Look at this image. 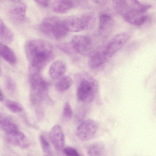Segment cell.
I'll use <instances>...</instances> for the list:
<instances>
[{
	"label": "cell",
	"instance_id": "cell-7",
	"mask_svg": "<svg viewBox=\"0 0 156 156\" xmlns=\"http://www.w3.org/2000/svg\"><path fill=\"white\" fill-rule=\"evenodd\" d=\"M73 49L81 55H87L90 53L92 43L90 38L85 35L74 36L71 42Z\"/></svg>",
	"mask_w": 156,
	"mask_h": 156
},
{
	"label": "cell",
	"instance_id": "cell-10",
	"mask_svg": "<svg viewBox=\"0 0 156 156\" xmlns=\"http://www.w3.org/2000/svg\"><path fill=\"white\" fill-rule=\"evenodd\" d=\"M5 139L9 144L25 149L30 145V141L27 136L19 131L11 134H6Z\"/></svg>",
	"mask_w": 156,
	"mask_h": 156
},
{
	"label": "cell",
	"instance_id": "cell-26",
	"mask_svg": "<svg viewBox=\"0 0 156 156\" xmlns=\"http://www.w3.org/2000/svg\"><path fill=\"white\" fill-rule=\"evenodd\" d=\"M5 87L7 91L10 94L14 93L16 88L14 80L11 77H7L5 80Z\"/></svg>",
	"mask_w": 156,
	"mask_h": 156
},
{
	"label": "cell",
	"instance_id": "cell-13",
	"mask_svg": "<svg viewBox=\"0 0 156 156\" xmlns=\"http://www.w3.org/2000/svg\"><path fill=\"white\" fill-rule=\"evenodd\" d=\"M114 24V21L110 15L102 14L100 17L99 31L102 35H108L111 32Z\"/></svg>",
	"mask_w": 156,
	"mask_h": 156
},
{
	"label": "cell",
	"instance_id": "cell-31",
	"mask_svg": "<svg viewBox=\"0 0 156 156\" xmlns=\"http://www.w3.org/2000/svg\"><path fill=\"white\" fill-rule=\"evenodd\" d=\"M12 1H15V2H17L19 0H10Z\"/></svg>",
	"mask_w": 156,
	"mask_h": 156
},
{
	"label": "cell",
	"instance_id": "cell-28",
	"mask_svg": "<svg viewBox=\"0 0 156 156\" xmlns=\"http://www.w3.org/2000/svg\"><path fill=\"white\" fill-rule=\"evenodd\" d=\"M64 153L67 155L69 156H79L80 154L76 150L71 147H67L63 148Z\"/></svg>",
	"mask_w": 156,
	"mask_h": 156
},
{
	"label": "cell",
	"instance_id": "cell-3",
	"mask_svg": "<svg viewBox=\"0 0 156 156\" xmlns=\"http://www.w3.org/2000/svg\"><path fill=\"white\" fill-rule=\"evenodd\" d=\"M39 28L44 35L57 39L64 37L68 31L64 26L63 21L55 16L45 18L40 25Z\"/></svg>",
	"mask_w": 156,
	"mask_h": 156
},
{
	"label": "cell",
	"instance_id": "cell-4",
	"mask_svg": "<svg viewBox=\"0 0 156 156\" xmlns=\"http://www.w3.org/2000/svg\"><path fill=\"white\" fill-rule=\"evenodd\" d=\"M30 86L33 93V98L44 99L47 95L48 85L47 82L38 73L31 74L30 79Z\"/></svg>",
	"mask_w": 156,
	"mask_h": 156
},
{
	"label": "cell",
	"instance_id": "cell-30",
	"mask_svg": "<svg viewBox=\"0 0 156 156\" xmlns=\"http://www.w3.org/2000/svg\"><path fill=\"white\" fill-rule=\"evenodd\" d=\"M4 95L3 94V93L2 92V91L1 90H0V100L1 101H2L4 99Z\"/></svg>",
	"mask_w": 156,
	"mask_h": 156
},
{
	"label": "cell",
	"instance_id": "cell-9",
	"mask_svg": "<svg viewBox=\"0 0 156 156\" xmlns=\"http://www.w3.org/2000/svg\"><path fill=\"white\" fill-rule=\"evenodd\" d=\"M90 54L88 64L90 67L92 69L101 66L107 62L110 58L107 55L105 48L97 49Z\"/></svg>",
	"mask_w": 156,
	"mask_h": 156
},
{
	"label": "cell",
	"instance_id": "cell-29",
	"mask_svg": "<svg viewBox=\"0 0 156 156\" xmlns=\"http://www.w3.org/2000/svg\"><path fill=\"white\" fill-rule=\"evenodd\" d=\"M38 5L43 7H47L49 5V0H34Z\"/></svg>",
	"mask_w": 156,
	"mask_h": 156
},
{
	"label": "cell",
	"instance_id": "cell-23",
	"mask_svg": "<svg viewBox=\"0 0 156 156\" xmlns=\"http://www.w3.org/2000/svg\"><path fill=\"white\" fill-rule=\"evenodd\" d=\"M5 105L10 111L13 113L20 112L23 109V106L20 103L11 100H7Z\"/></svg>",
	"mask_w": 156,
	"mask_h": 156
},
{
	"label": "cell",
	"instance_id": "cell-20",
	"mask_svg": "<svg viewBox=\"0 0 156 156\" xmlns=\"http://www.w3.org/2000/svg\"><path fill=\"white\" fill-rule=\"evenodd\" d=\"M73 83V80L68 76H62L56 83L55 89L59 92H65L69 89Z\"/></svg>",
	"mask_w": 156,
	"mask_h": 156
},
{
	"label": "cell",
	"instance_id": "cell-17",
	"mask_svg": "<svg viewBox=\"0 0 156 156\" xmlns=\"http://www.w3.org/2000/svg\"><path fill=\"white\" fill-rule=\"evenodd\" d=\"M74 2L67 0H56L53 3V11L58 13H64L70 10L74 6Z\"/></svg>",
	"mask_w": 156,
	"mask_h": 156
},
{
	"label": "cell",
	"instance_id": "cell-24",
	"mask_svg": "<svg viewBox=\"0 0 156 156\" xmlns=\"http://www.w3.org/2000/svg\"><path fill=\"white\" fill-rule=\"evenodd\" d=\"M40 144L44 152L48 154H51V151L50 144L45 137L41 135L39 137Z\"/></svg>",
	"mask_w": 156,
	"mask_h": 156
},
{
	"label": "cell",
	"instance_id": "cell-15",
	"mask_svg": "<svg viewBox=\"0 0 156 156\" xmlns=\"http://www.w3.org/2000/svg\"><path fill=\"white\" fill-rule=\"evenodd\" d=\"M27 8L23 3H20L16 5L10 11V13L12 19L17 22L24 21L26 17Z\"/></svg>",
	"mask_w": 156,
	"mask_h": 156
},
{
	"label": "cell",
	"instance_id": "cell-1",
	"mask_svg": "<svg viewBox=\"0 0 156 156\" xmlns=\"http://www.w3.org/2000/svg\"><path fill=\"white\" fill-rule=\"evenodd\" d=\"M25 50L29 62L28 70L32 74L38 73L46 64L52 55L53 47L48 41L36 39L28 41Z\"/></svg>",
	"mask_w": 156,
	"mask_h": 156
},
{
	"label": "cell",
	"instance_id": "cell-19",
	"mask_svg": "<svg viewBox=\"0 0 156 156\" xmlns=\"http://www.w3.org/2000/svg\"><path fill=\"white\" fill-rule=\"evenodd\" d=\"M14 35L12 31L1 19L0 20V40L2 43L9 44L13 40Z\"/></svg>",
	"mask_w": 156,
	"mask_h": 156
},
{
	"label": "cell",
	"instance_id": "cell-22",
	"mask_svg": "<svg viewBox=\"0 0 156 156\" xmlns=\"http://www.w3.org/2000/svg\"><path fill=\"white\" fill-rule=\"evenodd\" d=\"M113 4L115 9L120 15L123 16L129 9L127 0H113Z\"/></svg>",
	"mask_w": 156,
	"mask_h": 156
},
{
	"label": "cell",
	"instance_id": "cell-6",
	"mask_svg": "<svg viewBox=\"0 0 156 156\" xmlns=\"http://www.w3.org/2000/svg\"><path fill=\"white\" fill-rule=\"evenodd\" d=\"M129 37L126 32L119 33L115 35L108 42L105 48L106 53L109 58L112 57L126 44Z\"/></svg>",
	"mask_w": 156,
	"mask_h": 156
},
{
	"label": "cell",
	"instance_id": "cell-18",
	"mask_svg": "<svg viewBox=\"0 0 156 156\" xmlns=\"http://www.w3.org/2000/svg\"><path fill=\"white\" fill-rule=\"evenodd\" d=\"M0 55L5 60L11 64H14L16 62V57L13 51L5 44L1 43Z\"/></svg>",
	"mask_w": 156,
	"mask_h": 156
},
{
	"label": "cell",
	"instance_id": "cell-11",
	"mask_svg": "<svg viewBox=\"0 0 156 156\" xmlns=\"http://www.w3.org/2000/svg\"><path fill=\"white\" fill-rule=\"evenodd\" d=\"M125 21L128 23L139 26L144 24L147 19V16L141 13L138 10L131 8L123 15Z\"/></svg>",
	"mask_w": 156,
	"mask_h": 156
},
{
	"label": "cell",
	"instance_id": "cell-5",
	"mask_svg": "<svg viewBox=\"0 0 156 156\" xmlns=\"http://www.w3.org/2000/svg\"><path fill=\"white\" fill-rule=\"evenodd\" d=\"M98 128V124L94 120L91 119L86 120L78 126L76 130V135L81 140H88L95 134Z\"/></svg>",
	"mask_w": 156,
	"mask_h": 156
},
{
	"label": "cell",
	"instance_id": "cell-12",
	"mask_svg": "<svg viewBox=\"0 0 156 156\" xmlns=\"http://www.w3.org/2000/svg\"><path fill=\"white\" fill-rule=\"evenodd\" d=\"M63 23L68 31L78 32L86 28L82 19L75 16L68 17L63 21Z\"/></svg>",
	"mask_w": 156,
	"mask_h": 156
},
{
	"label": "cell",
	"instance_id": "cell-2",
	"mask_svg": "<svg viewBox=\"0 0 156 156\" xmlns=\"http://www.w3.org/2000/svg\"><path fill=\"white\" fill-rule=\"evenodd\" d=\"M79 80L76 95L78 99L85 103H89L95 98L98 89L97 81L93 77L87 73L78 76Z\"/></svg>",
	"mask_w": 156,
	"mask_h": 156
},
{
	"label": "cell",
	"instance_id": "cell-14",
	"mask_svg": "<svg viewBox=\"0 0 156 156\" xmlns=\"http://www.w3.org/2000/svg\"><path fill=\"white\" fill-rule=\"evenodd\" d=\"M66 69V65L63 61L58 60L53 62L49 68V74L51 77L54 79L62 77Z\"/></svg>",
	"mask_w": 156,
	"mask_h": 156
},
{
	"label": "cell",
	"instance_id": "cell-16",
	"mask_svg": "<svg viewBox=\"0 0 156 156\" xmlns=\"http://www.w3.org/2000/svg\"><path fill=\"white\" fill-rule=\"evenodd\" d=\"M1 129L6 134H11L19 131L16 124L9 118L1 115L0 119Z\"/></svg>",
	"mask_w": 156,
	"mask_h": 156
},
{
	"label": "cell",
	"instance_id": "cell-21",
	"mask_svg": "<svg viewBox=\"0 0 156 156\" xmlns=\"http://www.w3.org/2000/svg\"><path fill=\"white\" fill-rule=\"evenodd\" d=\"M105 147L102 143L98 142L90 145L87 149V153L91 156H100L105 153Z\"/></svg>",
	"mask_w": 156,
	"mask_h": 156
},
{
	"label": "cell",
	"instance_id": "cell-8",
	"mask_svg": "<svg viewBox=\"0 0 156 156\" xmlns=\"http://www.w3.org/2000/svg\"><path fill=\"white\" fill-rule=\"evenodd\" d=\"M50 141L57 150L60 151L64 148L65 143V137L61 126L55 125L52 128L49 133Z\"/></svg>",
	"mask_w": 156,
	"mask_h": 156
},
{
	"label": "cell",
	"instance_id": "cell-27",
	"mask_svg": "<svg viewBox=\"0 0 156 156\" xmlns=\"http://www.w3.org/2000/svg\"><path fill=\"white\" fill-rule=\"evenodd\" d=\"M73 112L70 104L68 102L66 103L64 105L63 111V117L66 120H70L72 115Z\"/></svg>",
	"mask_w": 156,
	"mask_h": 156
},
{
	"label": "cell",
	"instance_id": "cell-25",
	"mask_svg": "<svg viewBox=\"0 0 156 156\" xmlns=\"http://www.w3.org/2000/svg\"><path fill=\"white\" fill-rule=\"evenodd\" d=\"M85 26V28L90 27L94 24L95 18L93 14L87 13L84 15L82 19Z\"/></svg>",
	"mask_w": 156,
	"mask_h": 156
}]
</instances>
